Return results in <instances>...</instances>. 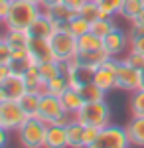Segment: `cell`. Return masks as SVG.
I'll return each instance as SVG.
<instances>
[{"mask_svg": "<svg viewBox=\"0 0 144 148\" xmlns=\"http://www.w3.org/2000/svg\"><path fill=\"white\" fill-rule=\"evenodd\" d=\"M44 12L42 6L32 4V2H26V0H12L10 12L4 20V28L6 30H28L30 24Z\"/></svg>", "mask_w": 144, "mask_h": 148, "instance_id": "1", "label": "cell"}, {"mask_svg": "<svg viewBox=\"0 0 144 148\" xmlns=\"http://www.w3.org/2000/svg\"><path fill=\"white\" fill-rule=\"evenodd\" d=\"M111 116H112V111L109 107V103H107V99L105 101L85 103L75 113V119L83 126H97V128L111 125Z\"/></svg>", "mask_w": 144, "mask_h": 148, "instance_id": "2", "label": "cell"}, {"mask_svg": "<svg viewBox=\"0 0 144 148\" xmlns=\"http://www.w3.org/2000/svg\"><path fill=\"white\" fill-rule=\"evenodd\" d=\"M45 132H47V125L38 116H30L16 130L22 148H45Z\"/></svg>", "mask_w": 144, "mask_h": 148, "instance_id": "3", "label": "cell"}, {"mask_svg": "<svg viewBox=\"0 0 144 148\" xmlns=\"http://www.w3.org/2000/svg\"><path fill=\"white\" fill-rule=\"evenodd\" d=\"M49 44H51V49L56 53V59L65 63L69 59L77 57V38L67 30V26H59L56 28V32L49 36Z\"/></svg>", "mask_w": 144, "mask_h": 148, "instance_id": "4", "label": "cell"}, {"mask_svg": "<svg viewBox=\"0 0 144 148\" xmlns=\"http://www.w3.org/2000/svg\"><path fill=\"white\" fill-rule=\"evenodd\" d=\"M128 134L126 128L119 125H107L101 128L97 140L87 148H128Z\"/></svg>", "mask_w": 144, "mask_h": 148, "instance_id": "5", "label": "cell"}, {"mask_svg": "<svg viewBox=\"0 0 144 148\" xmlns=\"http://www.w3.org/2000/svg\"><path fill=\"white\" fill-rule=\"evenodd\" d=\"M30 116L26 114V111L22 109L20 101H4L0 103V125L4 126L6 130L16 132L20 126L28 121Z\"/></svg>", "mask_w": 144, "mask_h": 148, "instance_id": "6", "label": "cell"}, {"mask_svg": "<svg viewBox=\"0 0 144 148\" xmlns=\"http://www.w3.org/2000/svg\"><path fill=\"white\" fill-rule=\"evenodd\" d=\"M117 89L130 91V93L142 89V71L132 67L124 59H119V67H117Z\"/></svg>", "mask_w": 144, "mask_h": 148, "instance_id": "7", "label": "cell"}, {"mask_svg": "<svg viewBox=\"0 0 144 148\" xmlns=\"http://www.w3.org/2000/svg\"><path fill=\"white\" fill-rule=\"evenodd\" d=\"M63 113H65V109H63V105H61V99L56 97V95H49V93L42 91L38 119L44 121L45 125H56L57 119H59Z\"/></svg>", "mask_w": 144, "mask_h": 148, "instance_id": "8", "label": "cell"}, {"mask_svg": "<svg viewBox=\"0 0 144 148\" xmlns=\"http://www.w3.org/2000/svg\"><path fill=\"white\" fill-rule=\"evenodd\" d=\"M117 67H119V59L117 57H109L103 65L95 69L93 73V83H97L103 91H112L117 89Z\"/></svg>", "mask_w": 144, "mask_h": 148, "instance_id": "9", "label": "cell"}, {"mask_svg": "<svg viewBox=\"0 0 144 148\" xmlns=\"http://www.w3.org/2000/svg\"><path fill=\"white\" fill-rule=\"evenodd\" d=\"M28 51H30V59L36 65L56 59V53L51 49V44H49V38H30Z\"/></svg>", "mask_w": 144, "mask_h": 148, "instance_id": "10", "label": "cell"}, {"mask_svg": "<svg viewBox=\"0 0 144 148\" xmlns=\"http://www.w3.org/2000/svg\"><path fill=\"white\" fill-rule=\"evenodd\" d=\"M103 42H105V51H107L109 56L111 57H119V56L124 53L126 47H130V36L124 34L121 28H115Z\"/></svg>", "mask_w": 144, "mask_h": 148, "instance_id": "11", "label": "cell"}, {"mask_svg": "<svg viewBox=\"0 0 144 148\" xmlns=\"http://www.w3.org/2000/svg\"><path fill=\"white\" fill-rule=\"evenodd\" d=\"M56 22L47 16V12H42L28 28V34L30 38H49V36L56 32Z\"/></svg>", "mask_w": 144, "mask_h": 148, "instance_id": "12", "label": "cell"}, {"mask_svg": "<svg viewBox=\"0 0 144 148\" xmlns=\"http://www.w3.org/2000/svg\"><path fill=\"white\" fill-rule=\"evenodd\" d=\"M2 85H4L6 95H8L10 101H20L24 95L30 91L28 85H26V81H24V75H22V73H14V71H12V75L4 81Z\"/></svg>", "mask_w": 144, "mask_h": 148, "instance_id": "13", "label": "cell"}, {"mask_svg": "<svg viewBox=\"0 0 144 148\" xmlns=\"http://www.w3.org/2000/svg\"><path fill=\"white\" fill-rule=\"evenodd\" d=\"M45 148H69L67 128L61 125H47L45 132Z\"/></svg>", "mask_w": 144, "mask_h": 148, "instance_id": "14", "label": "cell"}, {"mask_svg": "<svg viewBox=\"0 0 144 148\" xmlns=\"http://www.w3.org/2000/svg\"><path fill=\"white\" fill-rule=\"evenodd\" d=\"M124 128H126L130 146L144 148V116H132Z\"/></svg>", "mask_w": 144, "mask_h": 148, "instance_id": "15", "label": "cell"}, {"mask_svg": "<svg viewBox=\"0 0 144 148\" xmlns=\"http://www.w3.org/2000/svg\"><path fill=\"white\" fill-rule=\"evenodd\" d=\"M99 49H105V42H103V38L95 36L93 32H87V34H83V36L77 38V51L79 53L99 51Z\"/></svg>", "mask_w": 144, "mask_h": 148, "instance_id": "16", "label": "cell"}, {"mask_svg": "<svg viewBox=\"0 0 144 148\" xmlns=\"http://www.w3.org/2000/svg\"><path fill=\"white\" fill-rule=\"evenodd\" d=\"M109 57L111 56H109L105 49H99V51H87V53H77L79 63H81L83 67H87V69H93V71L99 67V65H103Z\"/></svg>", "mask_w": 144, "mask_h": 148, "instance_id": "17", "label": "cell"}, {"mask_svg": "<svg viewBox=\"0 0 144 148\" xmlns=\"http://www.w3.org/2000/svg\"><path fill=\"white\" fill-rule=\"evenodd\" d=\"M61 105H63V109H65L67 113H71V114H75L85 105V101H83V97H81V93H79V89H67L61 97Z\"/></svg>", "mask_w": 144, "mask_h": 148, "instance_id": "18", "label": "cell"}, {"mask_svg": "<svg viewBox=\"0 0 144 148\" xmlns=\"http://www.w3.org/2000/svg\"><path fill=\"white\" fill-rule=\"evenodd\" d=\"M4 40L10 44L12 51L14 49H28L30 34H28V30H6L4 32Z\"/></svg>", "mask_w": 144, "mask_h": 148, "instance_id": "19", "label": "cell"}, {"mask_svg": "<svg viewBox=\"0 0 144 148\" xmlns=\"http://www.w3.org/2000/svg\"><path fill=\"white\" fill-rule=\"evenodd\" d=\"M79 93H81V97H83V101H85V103L105 101V99H107V91H103L97 83H93V79L85 81V83H83V87L79 89Z\"/></svg>", "mask_w": 144, "mask_h": 148, "instance_id": "20", "label": "cell"}, {"mask_svg": "<svg viewBox=\"0 0 144 148\" xmlns=\"http://www.w3.org/2000/svg\"><path fill=\"white\" fill-rule=\"evenodd\" d=\"M44 12H47V16L56 22V26L59 28V26H65L77 12H73L71 8H67L65 4H57V6H53V8H47V10H44Z\"/></svg>", "mask_w": 144, "mask_h": 148, "instance_id": "21", "label": "cell"}, {"mask_svg": "<svg viewBox=\"0 0 144 148\" xmlns=\"http://www.w3.org/2000/svg\"><path fill=\"white\" fill-rule=\"evenodd\" d=\"M40 69V75H42V81H44V87L47 81H51L53 77H57L59 73H63L65 67H63V63L61 61H57V59H51V61H44V63H40L38 65Z\"/></svg>", "mask_w": 144, "mask_h": 148, "instance_id": "22", "label": "cell"}, {"mask_svg": "<svg viewBox=\"0 0 144 148\" xmlns=\"http://www.w3.org/2000/svg\"><path fill=\"white\" fill-rule=\"evenodd\" d=\"M142 12H144V0H122L119 16H122L128 22H132L134 18H138Z\"/></svg>", "mask_w": 144, "mask_h": 148, "instance_id": "23", "label": "cell"}, {"mask_svg": "<svg viewBox=\"0 0 144 148\" xmlns=\"http://www.w3.org/2000/svg\"><path fill=\"white\" fill-rule=\"evenodd\" d=\"M65 128H67L69 148H83V130H85V126L81 125L77 119H73Z\"/></svg>", "mask_w": 144, "mask_h": 148, "instance_id": "24", "label": "cell"}, {"mask_svg": "<svg viewBox=\"0 0 144 148\" xmlns=\"http://www.w3.org/2000/svg\"><path fill=\"white\" fill-rule=\"evenodd\" d=\"M69 89V79H67V73H59L57 77H53L51 81H47L44 87L45 93H49V95H56V97H61L63 93Z\"/></svg>", "mask_w": 144, "mask_h": 148, "instance_id": "25", "label": "cell"}, {"mask_svg": "<svg viewBox=\"0 0 144 148\" xmlns=\"http://www.w3.org/2000/svg\"><path fill=\"white\" fill-rule=\"evenodd\" d=\"M40 97H42V91H28L20 99V105L26 111L28 116H38V111H40Z\"/></svg>", "mask_w": 144, "mask_h": 148, "instance_id": "26", "label": "cell"}, {"mask_svg": "<svg viewBox=\"0 0 144 148\" xmlns=\"http://www.w3.org/2000/svg\"><path fill=\"white\" fill-rule=\"evenodd\" d=\"M115 28H117V24H115V20L111 16H103V18H99V20H95L91 24V32L95 36H99V38H103V40L111 34Z\"/></svg>", "mask_w": 144, "mask_h": 148, "instance_id": "27", "label": "cell"}, {"mask_svg": "<svg viewBox=\"0 0 144 148\" xmlns=\"http://www.w3.org/2000/svg\"><path fill=\"white\" fill-rule=\"evenodd\" d=\"M24 81L28 85L30 91H44V81H42V75H40V69L38 65H32L24 73Z\"/></svg>", "mask_w": 144, "mask_h": 148, "instance_id": "28", "label": "cell"}, {"mask_svg": "<svg viewBox=\"0 0 144 148\" xmlns=\"http://www.w3.org/2000/svg\"><path fill=\"white\" fill-rule=\"evenodd\" d=\"M65 26H67V30L75 36V38H79V36L91 32V22H87L85 18H81L79 14H75V16H73V18L65 24Z\"/></svg>", "mask_w": 144, "mask_h": 148, "instance_id": "29", "label": "cell"}, {"mask_svg": "<svg viewBox=\"0 0 144 148\" xmlns=\"http://www.w3.org/2000/svg\"><path fill=\"white\" fill-rule=\"evenodd\" d=\"M81 18H85L87 22H95V20H99V18H103V12H101V8L97 6V2L95 0H87L83 6H81V10L77 12Z\"/></svg>", "mask_w": 144, "mask_h": 148, "instance_id": "30", "label": "cell"}, {"mask_svg": "<svg viewBox=\"0 0 144 148\" xmlns=\"http://www.w3.org/2000/svg\"><path fill=\"white\" fill-rule=\"evenodd\" d=\"M97 2V6L101 8L103 12V16H119V12H121V6H122V0H95Z\"/></svg>", "mask_w": 144, "mask_h": 148, "instance_id": "31", "label": "cell"}, {"mask_svg": "<svg viewBox=\"0 0 144 148\" xmlns=\"http://www.w3.org/2000/svg\"><path fill=\"white\" fill-rule=\"evenodd\" d=\"M130 113L132 116H144V89H138L130 95Z\"/></svg>", "mask_w": 144, "mask_h": 148, "instance_id": "32", "label": "cell"}, {"mask_svg": "<svg viewBox=\"0 0 144 148\" xmlns=\"http://www.w3.org/2000/svg\"><path fill=\"white\" fill-rule=\"evenodd\" d=\"M126 63H130L132 67L136 69H140L142 71L144 69V53H140V51H136V49H128V53L122 57Z\"/></svg>", "mask_w": 144, "mask_h": 148, "instance_id": "33", "label": "cell"}, {"mask_svg": "<svg viewBox=\"0 0 144 148\" xmlns=\"http://www.w3.org/2000/svg\"><path fill=\"white\" fill-rule=\"evenodd\" d=\"M12 47L6 40L0 42V65H10L12 63Z\"/></svg>", "mask_w": 144, "mask_h": 148, "instance_id": "34", "label": "cell"}, {"mask_svg": "<svg viewBox=\"0 0 144 148\" xmlns=\"http://www.w3.org/2000/svg\"><path fill=\"white\" fill-rule=\"evenodd\" d=\"M99 132H101V128H97V126H85V130H83V148L91 146L97 140Z\"/></svg>", "mask_w": 144, "mask_h": 148, "instance_id": "35", "label": "cell"}, {"mask_svg": "<svg viewBox=\"0 0 144 148\" xmlns=\"http://www.w3.org/2000/svg\"><path fill=\"white\" fill-rule=\"evenodd\" d=\"M130 49L144 53V36H130Z\"/></svg>", "mask_w": 144, "mask_h": 148, "instance_id": "36", "label": "cell"}, {"mask_svg": "<svg viewBox=\"0 0 144 148\" xmlns=\"http://www.w3.org/2000/svg\"><path fill=\"white\" fill-rule=\"evenodd\" d=\"M10 6H12V0H0V24L6 20V16L10 12Z\"/></svg>", "mask_w": 144, "mask_h": 148, "instance_id": "37", "label": "cell"}, {"mask_svg": "<svg viewBox=\"0 0 144 148\" xmlns=\"http://www.w3.org/2000/svg\"><path fill=\"white\" fill-rule=\"evenodd\" d=\"M85 2H87V0H63V4H65L67 8H71L73 12H79Z\"/></svg>", "mask_w": 144, "mask_h": 148, "instance_id": "38", "label": "cell"}, {"mask_svg": "<svg viewBox=\"0 0 144 148\" xmlns=\"http://www.w3.org/2000/svg\"><path fill=\"white\" fill-rule=\"evenodd\" d=\"M8 138H10V130H6L4 126H0V148H6Z\"/></svg>", "mask_w": 144, "mask_h": 148, "instance_id": "39", "label": "cell"}, {"mask_svg": "<svg viewBox=\"0 0 144 148\" xmlns=\"http://www.w3.org/2000/svg\"><path fill=\"white\" fill-rule=\"evenodd\" d=\"M12 75V69H10V65H0V85L4 83V81L8 79Z\"/></svg>", "mask_w": 144, "mask_h": 148, "instance_id": "40", "label": "cell"}, {"mask_svg": "<svg viewBox=\"0 0 144 148\" xmlns=\"http://www.w3.org/2000/svg\"><path fill=\"white\" fill-rule=\"evenodd\" d=\"M57 4H63V0H44V2H42V8H44V10H47V8L57 6Z\"/></svg>", "mask_w": 144, "mask_h": 148, "instance_id": "41", "label": "cell"}, {"mask_svg": "<svg viewBox=\"0 0 144 148\" xmlns=\"http://www.w3.org/2000/svg\"><path fill=\"white\" fill-rule=\"evenodd\" d=\"M8 101V95H6V89H4V85H0V103Z\"/></svg>", "mask_w": 144, "mask_h": 148, "instance_id": "42", "label": "cell"}, {"mask_svg": "<svg viewBox=\"0 0 144 148\" xmlns=\"http://www.w3.org/2000/svg\"><path fill=\"white\" fill-rule=\"evenodd\" d=\"M26 2H32V4H38V6H42V2H44V0H26Z\"/></svg>", "mask_w": 144, "mask_h": 148, "instance_id": "43", "label": "cell"}, {"mask_svg": "<svg viewBox=\"0 0 144 148\" xmlns=\"http://www.w3.org/2000/svg\"><path fill=\"white\" fill-rule=\"evenodd\" d=\"M142 89H144V69H142Z\"/></svg>", "mask_w": 144, "mask_h": 148, "instance_id": "44", "label": "cell"}, {"mask_svg": "<svg viewBox=\"0 0 144 148\" xmlns=\"http://www.w3.org/2000/svg\"><path fill=\"white\" fill-rule=\"evenodd\" d=\"M2 40H4V34H0V42H2Z\"/></svg>", "mask_w": 144, "mask_h": 148, "instance_id": "45", "label": "cell"}, {"mask_svg": "<svg viewBox=\"0 0 144 148\" xmlns=\"http://www.w3.org/2000/svg\"><path fill=\"white\" fill-rule=\"evenodd\" d=\"M0 126H2V125H0Z\"/></svg>", "mask_w": 144, "mask_h": 148, "instance_id": "46", "label": "cell"}]
</instances>
